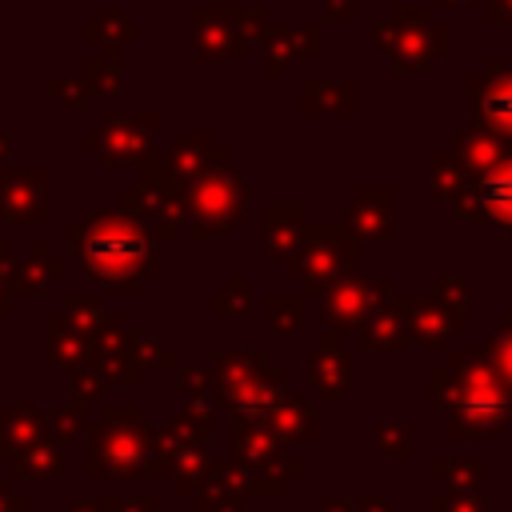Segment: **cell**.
<instances>
[{"label":"cell","mask_w":512,"mask_h":512,"mask_svg":"<svg viewBox=\"0 0 512 512\" xmlns=\"http://www.w3.org/2000/svg\"><path fill=\"white\" fill-rule=\"evenodd\" d=\"M436 404L452 408V436H488L512 424V396L492 360L452 356L448 368L432 372Z\"/></svg>","instance_id":"6da1fadb"},{"label":"cell","mask_w":512,"mask_h":512,"mask_svg":"<svg viewBox=\"0 0 512 512\" xmlns=\"http://www.w3.org/2000/svg\"><path fill=\"white\" fill-rule=\"evenodd\" d=\"M220 388L228 392L232 408L260 416L276 396H280V376L264 364L260 352H232L220 364Z\"/></svg>","instance_id":"7a4b0ae2"},{"label":"cell","mask_w":512,"mask_h":512,"mask_svg":"<svg viewBox=\"0 0 512 512\" xmlns=\"http://www.w3.org/2000/svg\"><path fill=\"white\" fill-rule=\"evenodd\" d=\"M348 272H352V248L340 240V232H328L324 240L304 244L292 260V276H300L312 292L340 284Z\"/></svg>","instance_id":"3957f363"},{"label":"cell","mask_w":512,"mask_h":512,"mask_svg":"<svg viewBox=\"0 0 512 512\" xmlns=\"http://www.w3.org/2000/svg\"><path fill=\"white\" fill-rule=\"evenodd\" d=\"M144 256H148V248H144V240H140L136 228L100 232V240H92V248H88V264H92L100 276H108V280L132 276V272L144 264Z\"/></svg>","instance_id":"277c9868"},{"label":"cell","mask_w":512,"mask_h":512,"mask_svg":"<svg viewBox=\"0 0 512 512\" xmlns=\"http://www.w3.org/2000/svg\"><path fill=\"white\" fill-rule=\"evenodd\" d=\"M388 280H340L328 288V304H324V320L332 328H352L360 324L380 296H388Z\"/></svg>","instance_id":"5b68a950"},{"label":"cell","mask_w":512,"mask_h":512,"mask_svg":"<svg viewBox=\"0 0 512 512\" xmlns=\"http://www.w3.org/2000/svg\"><path fill=\"white\" fill-rule=\"evenodd\" d=\"M476 200L488 220L512 232V160H500L484 172V180L476 184Z\"/></svg>","instance_id":"8992f818"},{"label":"cell","mask_w":512,"mask_h":512,"mask_svg":"<svg viewBox=\"0 0 512 512\" xmlns=\"http://www.w3.org/2000/svg\"><path fill=\"white\" fill-rule=\"evenodd\" d=\"M408 308H412L408 328H412V336H416V340H424V344H444V340H448V332L464 328L460 308L432 304V300H408Z\"/></svg>","instance_id":"52a82bcc"},{"label":"cell","mask_w":512,"mask_h":512,"mask_svg":"<svg viewBox=\"0 0 512 512\" xmlns=\"http://www.w3.org/2000/svg\"><path fill=\"white\" fill-rule=\"evenodd\" d=\"M408 300L392 304V308H372L364 320H360V340L372 344V348H396L408 340V316H404Z\"/></svg>","instance_id":"ba28073f"},{"label":"cell","mask_w":512,"mask_h":512,"mask_svg":"<svg viewBox=\"0 0 512 512\" xmlns=\"http://www.w3.org/2000/svg\"><path fill=\"white\" fill-rule=\"evenodd\" d=\"M260 420H268L276 432H284V436H292V440H308V436H316V420H312V408L300 400V396H276L264 412H260Z\"/></svg>","instance_id":"9c48e42d"},{"label":"cell","mask_w":512,"mask_h":512,"mask_svg":"<svg viewBox=\"0 0 512 512\" xmlns=\"http://www.w3.org/2000/svg\"><path fill=\"white\" fill-rule=\"evenodd\" d=\"M348 228H352L356 236H364V240H380V236H388V232H392L388 192H380V188H368V192L356 200V208L348 212Z\"/></svg>","instance_id":"30bf717a"},{"label":"cell","mask_w":512,"mask_h":512,"mask_svg":"<svg viewBox=\"0 0 512 512\" xmlns=\"http://www.w3.org/2000/svg\"><path fill=\"white\" fill-rule=\"evenodd\" d=\"M312 384L324 392V396H336L348 380V352H340L336 344H324L312 352Z\"/></svg>","instance_id":"8fae6325"},{"label":"cell","mask_w":512,"mask_h":512,"mask_svg":"<svg viewBox=\"0 0 512 512\" xmlns=\"http://www.w3.org/2000/svg\"><path fill=\"white\" fill-rule=\"evenodd\" d=\"M480 116H484V124H488L492 132L512 136V76H504V80H496V84L484 88V96H480Z\"/></svg>","instance_id":"7c38bea8"},{"label":"cell","mask_w":512,"mask_h":512,"mask_svg":"<svg viewBox=\"0 0 512 512\" xmlns=\"http://www.w3.org/2000/svg\"><path fill=\"white\" fill-rule=\"evenodd\" d=\"M244 204V188L240 184H224V180H216V184H208L204 188V196H200V212L204 216H212L216 220V228H228V220L236 216V208Z\"/></svg>","instance_id":"4fadbf2b"},{"label":"cell","mask_w":512,"mask_h":512,"mask_svg":"<svg viewBox=\"0 0 512 512\" xmlns=\"http://www.w3.org/2000/svg\"><path fill=\"white\" fill-rule=\"evenodd\" d=\"M236 448H240V456L244 460H256V464H264V460H272L276 456V436H268V432H256V428H248V424H240L236 428Z\"/></svg>","instance_id":"5bb4252c"},{"label":"cell","mask_w":512,"mask_h":512,"mask_svg":"<svg viewBox=\"0 0 512 512\" xmlns=\"http://www.w3.org/2000/svg\"><path fill=\"white\" fill-rule=\"evenodd\" d=\"M300 296H272L268 300V324L276 328V332H284V328H300Z\"/></svg>","instance_id":"9a60e30c"},{"label":"cell","mask_w":512,"mask_h":512,"mask_svg":"<svg viewBox=\"0 0 512 512\" xmlns=\"http://www.w3.org/2000/svg\"><path fill=\"white\" fill-rule=\"evenodd\" d=\"M488 352H492V364L504 376V384H512V316H508V328L488 344Z\"/></svg>","instance_id":"2e32d148"},{"label":"cell","mask_w":512,"mask_h":512,"mask_svg":"<svg viewBox=\"0 0 512 512\" xmlns=\"http://www.w3.org/2000/svg\"><path fill=\"white\" fill-rule=\"evenodd\" d=\"M380 444H388V448H380L388 456H408V432L396 424H380Z\"/></svg>","instance_id":"e0dca14e"}]
</instances>
